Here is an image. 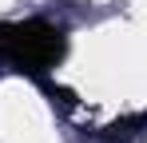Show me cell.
<instances>
[{
  "instance_id": "obj_1",
  "label": "cell",
  "mask_w": 147,
  "mask_h": 143,
  "mask_svg": "<svg viewBox=\"0 0 147 143\" xmlns=\"http://www.w3.org/2000/svg\"><path fill=\"white\" fill-rule=\"evenodd\" d=\"M64 32L48 20H20V24H4L0 20V60L12 64L16 72L28 76H44L64 60Z\"/></svg>"
}]
</instances>
